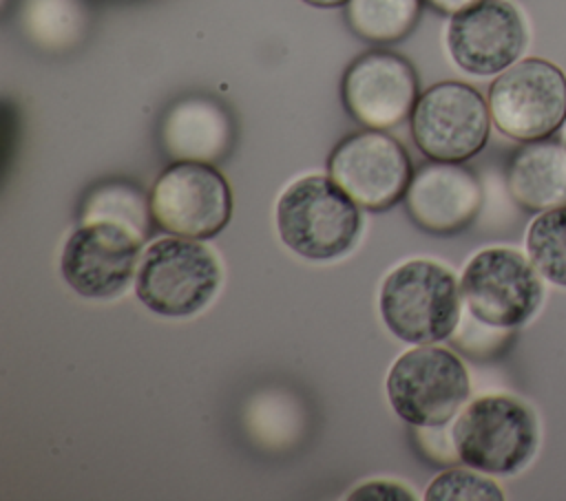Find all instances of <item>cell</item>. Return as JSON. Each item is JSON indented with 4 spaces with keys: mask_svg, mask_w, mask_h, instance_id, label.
I'll return each instance as SVG.
<instances>
[{
    "mask_svg": "<svg viewBox=\"0 0 566 501\" xmlns=\"http://www.w3.org/2000/svg\"><path fill=\"white\" fill-rule=\"evenodd\" d=\"M455 457L484 475L509 477L526 468L539 446L533 408L513 395H482L453 422Z\"/></svg>",
    "mask_w": 566,
    "mask_h": 501,
    "instance_id": "cell-1",
    "label": "cell"
},
{
    "mask_svg": "<svg viewBox=\"0 0 566 501\" xmlns=\"http://www.w3.org/2000/svg\"><path fill=\"white\" fill-rule=\"evenodd\" d=\"M358 207L332 177L310 174L290 183L279 196L276 230L294 254L307 260H332L356 245Z\"/></svg>",
    "mask_w": 566,
    "mask_h": 501,
    "instance_id": "cell-2",
    "label": "cell"
},
{
    "mask_svg": "<svg viewBox=\"0 0 566 501\" xmlns=\"http://www.w3.org/2000/svg\"><path fill=\"white\" fill-rule=\"evenodd\" d=\"M462 291L451 269L436 260L413 258L391 269L378 296L387 329L409 344L447 340L460 322Z\"/></svg>",
    "mask_w": 566,
    "mask_h": 501,
    "instance_id": "cell-3",
    "label": "cell"
},
{
    "mask_svg": "<svg viewBox=\"0 0 566 501\" xmlns=\"http://www.w3.org/2000/svg\"><path fill=\"white\" fill-rule=\"evenodd\" d=\"M221 267L210 247L197 238L164 236L139 260L135 291L146 309L166 318L199 313L217 294Z\"/></svg>",
    "mask_w": 566,
    "mask_h": 501,
    "instance_id": "cell-4",
    "label": "cell"
},
{
    "mask_svg": "<svg viewBox=\"0 0 566 501\" xmlns=\"http://www.w3.org/2000/svg\"><path fill=\"white\" fill-rule=\"evenodd\" d=\"M469 393L471 384L462 360L436 344L405 351L387 375L391 408L416 428L444 426L464 406Z\"/></svg>",
    "mask_w": 566,
    "mask_h": 501,
    "instance_id": "cell-5",
    "label": "cell"
},
{
    "mask_svg": "<svg viewBox=\"0 0 566 501\" xmlns=\"http://www.w3.org/2000/svg\"><path fill=\"white\" fill-rule=\"evenodd\" d=\"M489 110L515 141L551 139L566 121V75L544 57H522L489 86Z\"/></svg>",
    "mask_w": 566,
    "mask_h": 501,
    "instance_id": "cell-6",
    "label": "cell"
},
{
    "mask_svg": "<svg viewBox=\"0 0 566 501\" xmlns=\"http://www.w3.org/2000/svg\"><path fill=\"white\" fill-rule=\"evenodd\" d=\"M460 291L467 311L493 329L522 327L544 300L542 274L513 247L478 252L462 271Z\"/></svg>",
    "mask_w": 566,
    "mask_h": 501,
    "instance_id": "cell-7",
    "label": "cell"
},
{
    "mask_svg": "<svg viewBox=\"0 0 566 501\" xmlns=\"http://www.w3.org/2000/svg\"><path fill=\"white\" fill-rule=\"evenodd\" d=\"M411 137L431 161L462 163L489 141L491 110L471 84L447 79L429 86L411 113Z\"/></svg>",
    "mask_w": 566,
    "mask_h": 501,
    "instance_id": "cell-8",
    "label": "cell"
},
{
    "mask_svg": "<svg viewBox=\"0 0 566 501\" xmlns=\"http://www.w3.org/2000/svg\"><path fill=\"white\" fill-rule=\"evenodd\" d=\"M148 210L159 230L206 241L232 216V190L223 174L206 161H177L155 181Z\"/></svg>",
    "mask_w": 566,
    "mask_h": 501,
    "instance_id": "cell-9",
    "label": "cell"
},
{
    "mask_svg": "<svg viewBox=\"0 0 566 501\" xmlns=\"http://www.w3.org/2000/svg\"><path fill=\"white\" fill-rule=\"evenodd\" d=\"M327 172L369 212H385L400 203L413 179L402 143L376 128L343 137L329 152Z\"/></svg>",
    "mask_w": 566,
    "mask_h": 501,
    "instance_id": "cell-10",
    "label": "cell"
},
{
    "mask_svg": "<svg viewBox=\"0 0 566 501\" xmlns=\"http://www.w3.org/2000/svg\"><path fill=\"white\" fill-rule=\"evenodd\" d=\"M142 236L135 227L97 218L80 225L64 243L60 269L66 285L84 298H111L133 278Z\"/></svg>",
    "mask_w": 566,
    "mask_h": 501,
    "instance_id": "cell-11",
    "label": "cell"
},
{
    "mask_svg": "<svg viewBox=\"0 0 566 501\" xmlns=\"http://www.w3.org/2000/svg\"><path fill=\"white\" fill-rule=\"evenodd\" d=\"M528 44L522 11L509 0H478L451 15L447 51L469 75H500L513 66Z\"/></svg>",
    "mask_w": 566,
    "mask_h": 501,
    "instance_id": "cell-12",
    "label": "cell"
},
{
    "mask_svg": "<svg viewBox=\"0 0 566 501\" xmlns=\"http://www.w3.org/2000/svg\"><path fill=\"white\" fill-rule=\"evenodd\" d=\"M418 75L394 51H367L343 73L340 99L363 126L385 130L411 117L418 102Z\"/></svg>",
    "mask_w": 566,
    "mask_h": 501,
    "instance_id": "cell-13",
    "label": "cell"
},
{
    "mask_svg": "<svg viewBox=\"0 0 566 501\" xmlns=\"http://www.w3.org/2000/svg\"><path fill=\"white\" fill-rule=\"evenodd\" d=\"M411 221L431 234H455L473 223L482 207L475 174L460 163L431 161L411 179L405 194Z\"/></svg>",
    "mask_w": 566,
    "mask_h": 501,
    "instance_id": "cell-14",
    "label": "cell"
},
{
    "mask_svg": "<svg viewBox=\"0 0 566 501\" xmlns=\"http://www.w3.org/2000/svg\"><path fill=\"white\" fill-rule=\"evenodd\" d=\"M159 135L172 157L214 163L230 152L234 128L230 113L217 99L186 97L168 108Z\"/></svg>",
    "mask_w": 566,
    "mask_h": 501,
    "instance_id": "cell-15",
    "label": "cell"
},
{
    "mask_svg": "<svg viewBox=\"0 0 566 501\" xmlns=\"http://www.w3.org/2000/svg\"><path fill=\"white\" fill-rule=\"evenodd\" d=\"M511 199L528 210L544 212L566 205V148L553 139L524 143L506 170Z\"/></svg>",
    "mask_w": 566,
    "mask_h": 501,
    "instance_id": "cell-16",
    "label": "cell"
},
{
    "mask_svg": "<svg viewBox=\"0 0 566 501\" xmlns=\"http://www.w3.org/2000/svg\"><path fill=\"white\" fill-rule=\"evenodd\" d=\"M422 11V0H349L345 18L352 31L376 44L407 38Z\"/></svg>",
    "mask_w": 566,
    "mask_h": 501,
    "instance_id": "cell-17",
    "label": "cell"
},
{
    "mask_svg": "<svg viewBox=\"0 0 566 501\" xmlns=\"http://www.w3.org/2000/svg\"><path fill=\"white\" fill-rule=\"evenodd\" d=\"M524 245L542 278L566 287V205L537 212L526 230Z\"/></svg>",
    "mask_w": 566,
    "mask_h": 501,
    "instance_id": "cell-18",
    "label": "cell"
},
{
    "mask_svg": "<svg viewBox=\"0 0 566 501\" xmlns=\"http://www.w3.org/2000/svg\"><path fill=\"white\" fill-rule=\"evenodd\" d=\"M424 499L429 501H502V488L475 468H449L431 479Z\"/></svg>",
    "mask_w": 566,
    "mask_h": 501,
    "instance_id": "cell-19",
    "label": "cell"
},
{
    "mask_svg": "<svg viewBox=\"0 0 566 501\" xmlns=\"http://www.w3.org/2000/svg\"><path fill=\"white\" fill-rule=\"evenodd\" d=\"M349 499H382V501H405V499H416L409 488L396 483V481H369L358 486Z\"/></svg>",
    "mask_w": 566,
    "mask_h": 501,
    "instance_id": "cell-20",
    "label": "cell"
},
{
    "mask_svg": "<svg viewBox=\"0 0 566 501\" xmlns=\"http://www.w3.org/2000/svg\"><path fill=\"white\" fill-rule=\"evenodd\" d=\"M424 2H427L431 9L440 11V13L453 15V13H458V11L467 9V7H471V4L478 2V0H424Z\"/></svg>",
    "mask_w": 566,
    "mask_h": 501,
    "instance_id": "cell-21",
    "label": "cell"
},
{
    "mask_svg": "<svg viewBox=\"0 0 566 501\" xmlns=\"http://www.w3.org/2000/svg\"><path fill=\"white\" fill-rule=\"evenodd\" d=\"M303 2L316 9H336V7H345L349 0H303Z\"/></svg>",
    "mask_w": 566,
    "mask_h": 501,
    "instance_id": "cell-22",
    "label": "cell"
},
{
    "mask_svg": "<svg viewBox=\"0 0 566 501\" xmlns=\"http://www.w3.org/2000/svg\"><path fill=\"white\" fill-rule=\"evenodd\" d=\"M564 148H566V139H564Z\"/></svg>",
    "mask_w": 566,
    "mask_h": 501,
    "instance_id": "cell-23",
    "label": "cell"
}]
</instances>
